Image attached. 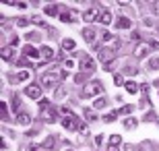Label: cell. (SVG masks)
<instances>
[{"instance_id": "1", "label": "cell", "mask_w": 159, "mask_h": 151, "mask_svg": "<svg viewBox=\"0 0 159 151\" xmlns=\"http://www.w3.org/2000/svg\"><path fill=\"white\" fill-rule=\"evenodd\" d=\"M56 81H62V75H60V73H52V75L48 73V75L41 77V85H43V87H48V89H52Z\"/></svg>"}, {"instance_id": "2", "label": "cell", "mask_w": 159, "mask_h": 151, "mask_svg": "<svg viewBox=\"0 0 159 151\" xmlns=\"http://www.w3.org/2000/svg\"><path fill=\"white\" fill-rule=\"evenodd\" d=\"M62 126H64L66 130H77V128L81 126V122H79V118L75 116V114H68V116H64V120H62Z\"/></svg>"}, {"instance_id": "3", "label": "cell", "mask_w": 159, "mask_h": 151, "mask_svg": "<svg viewBox=\"0 0 159 151\" xmlns=\"http://www.w3.org/2000/svg\"><path fill=\"white\" fill-rule=\"evenodd\" d=\"M103 91V87H101V83H97V81H91L87 85V89L83 91V97H91V95H97V93H101Z\"/></svg>"}, {"instance_id": "4", "label": "cell", "mask_w": 159, "mask_h": 151, "mask_svg": "<svg viewBox=\"0 0 159 151\" xmlns=\"http://www.w3.org/2000/svg\"><path fill=\"white\" fill-rule=\"evenodd\" d=\"M149 50H151V46L145 44V41H141V44H136V48H134V56L136 58H145L149 54Z\"/></svg>"}, {"instance_id": "5", "label": "cell", "mask_w": 159, "mask_h": 151, "mask_svg": "<svg viewBox=\"0 0 159 151\" xmlns=\"http://www.w3.org/2000/svg\"><path fill=\"white\" fill-rule=\"evenodd\" d=\"M114 52H116L114 48H106V50H101V52H99V60H101V62H106V64H110L114 60V56H116Z\"/></svg>"}, {"instance_id": "6", "label": "cell", "mask_w": 159, "mask_h": 151, "mask_svg": "<svg viewBox=\"0 0 159 151\" xmlns=\"http://www.w3.org/2000/svg\"><path fill=\"white\" fill-rule=\"evenodd\" d=\"M81 70H85V73H91V70H95V60L91 58V56H85V58L81 60Z\"/></svg>"}, {"instance_id": "7", "label": "cell", "mask_w": 159, "mask_h": 151, "mask_svg": "<svg viewBox=\"0 0 159 151\" xmlns=\"http://www.w3.org/2000/svg\"><path fill=\"white\" fill-rule=\"evenodd\" d=\"M25 93H27L31 99H39L41 97V87L39 85H29V87L25 89Z\"/></svg>"}, {"instance_id": "8", "label": "cell", "mask_w": 159, "mask_h": 151, "mask_svg": "<svg viewBox=\"0 0 159 151\" xmlns=\"http://www.w3.org/2000/svg\"><path fill=\"white\" fill-rule=\"evenodd\" d=\"M23 54L27 56V58H33V60H37V58H39V50H35V48L31 46V44L23 48Z\"/></svg>"}, {"instance_id": "9", "label": "cell", "mask_w": 159, "mask_h": 151, "mask_svg": "<svg viewBox=\"0 0 159 151\" xmlns=\"http://www.w3.org/2000/svg\"><path fill=\"white\" fill-rule=\"evenodd\" d=\"M95 29L93 27H85V29H83V37H85V41H87V44H93L95 41Z\"/></svg>"}, {"instance_id": "10", "label": "cell", "mask_w": 159, "mask_h": 151, "mask_svg": "<svg viewBox=\"0 0 159 151\" xmlns=\"http://www.w3.org/2000/svg\"><path fill=\"white\" fill-rule=\"evenodd\" d=\"M41 118L46 122H56V112L52 108H46V110H41Z\"/></svg>"}, {"instance_id": "11", "label": "cell", "mask_w": 159, "mask_h": 151, "mask_svg": "<svg viewBox=\"0 0 159 151\" xmlns=\"http://www.w3.org/2000/svg\"><path fill=\"white\" fill-rule=\"evenodd\" d=\"M101 25H110L112 23V12L110 11H101V15H99V19H97Z\"/></svg>"}, {"instance_id": "12", "label": "cell", "mask_w": 159, "mask_h": 151, "mask_svg": "<svg viewBox=\"0 0 159 151\" xmlns=\"http://www.w3.org/2000/svg\"><path fill=\"white\" fill-rule=\"evenodd\" d=\"M17 122H19V124H23V126H29V124H31V116H29V114H25V112H21V114H17Z\"/></svg>"}, {"instance_id": "13", "label": "cell", "mask_w": 159, "mask_h": 151, "mask_svg": "<svg viewBox=\"0 0 159 151\" xmlns=\"http://www.w3.org/2000/svg\"><path fill=\"white\" fill-rule=\"evenodd\" d=\"M99 15L101 12L97 11V8H91V11H87L83 15V19H85V21H93V19H99Z\"/></svg>"}, {"instance_id": "14", "label": "cell", "mask_w": 159, "mask_h": 151, "mask_svg": "<svg viewBox=\"0 0 159 151\" xmlns=\"http://www.w3.org/2000/svg\"><path fill=\"white\" fill-rule=\"evenodd\" d=\"M39 56H41V58H52V56H54V50L50 46H41L39 48Z\"/></svg>"}, {"instance_id": "15", "label": "cell", "mask_w": 159, "mask_h": 151, "mask_svg": "<svg viewBox=\"0 0 159 151\" xmlns=\"http://www.w3.org/2000/svg\"><path fill=\"white\" fill-rule=\"evenodd\" d=\"M124 87H126V91H128V93H139V91H141V85H136L134 81H126Z\"/></svg>"}, {"instance_id": "16", "label": "cell", "mask_w": 159, "mask_h": 151, "mask_svg": "<svg viewBox=\"0 0 159 151\" xmlns=\"http://www.w3.org/2000/svg\"><path fill=\"white\" fill-rule=\"evenodd\" d=\"M116 25H118L120 29H130V25H132V23H130V19H126V17H120L118 21H116Z\"/></svg>"}, {"instance_id": "17", "label": "cell", "mask_w": 159, "mask_h": 151, "mask_svg": "<svg viewBox=\"0 0 159 151\" xmlns=\"http://www.w3.org/2000/svg\"><path fill=\"white\" fill-rule=\"evenodd\" d=\"M118 145H122V137L120 134H112L110 137V147H118Z\"/></svg>"}, {"instance_id": "18", "label": "cell", "mask_w": 159, "mask_h": 151, "mask_svg": "<svg viewBox=\"0 0 159 151\" xmlns=\"http://www.w3.org/2000/svg\"><path fill=\"white\" fill-rule=\"evenodd\" d=\"M62 50H64V52L75 50V41H72V40H64V41H62Z\"/></svg>"}, {"instance_id": "19", "label": "cell", "mask_w": 159, "mask_h": 151, "mask_svg": "<svg viewBox=\"0 0 159 151\" xmlns=\"http://www.w3.org/2000/svg\"><path fill=\"white\" fill-rule=\"evenodd\" d=\"M12 54H15V50H12V46H8V48H4V50H2V58H4V60H11Z\"/></svg>"}, {"instance_id": "20", "label": "cell", "mask_w": 159, "mask_h": 151, "mask_svg": "<svg viewBox=\"0 0 159 151\" xmlns=\"http://www.w3.org/2000/svg\"><path fill=\"white\" fill-rule=\"evenodd\" d=\"M46 15H50V17H54V15H58V6H56V4H50V6H46Z\"/></svg>"}, {"instance_id": "21", "label": "cell", "mask_w": 159, "mask_h": 151, "mask_svg": "<svg viewBox=\"0 0 159 151\" xmlns=\"http://www.w3.org/2000/svg\"><path fill=\"white\" fill-rule=\"evenodd\" d=\"M147 66H149V70H157L159 68V58H151Z\"/></svg>"}, {"instance_id": "22", "label": "cell", "mask_w": 159, "mask_h": 151, "mask_svg": "<svg viewBox=\"0 0 159 151\" xmlns=\"http://www.w3.org/2000/svg\"><path fill=\"white\" fill-rule=\"evenodd\" d=\"M93 108H95V110H101V108H106V99H103V97H99V99H95V104H93Z\"/></svg>"}, {"instance_id": "23", "label": "cell", "mask_w": 159, "mask_h": 151, "mask_svg": "<svg viewBox=\"0 0 159 151\" xmlns=\"http://www.w3.org/2000/svg\"><path fill=\"white\" fill-rule=\"evenodd\" d=\"M116 118H118V112H110V114H106V116H103V120H106V122H114Z\"/></svg>"}, {"instance_id": "24", "label": "cell", "mask_w": 159, "mask_h": 151, "mask_svg": "<svg viewBox=\"0 0 159 151\" xmlns=\"http://www.w3.org/2000/svg\"><path fill=\"white\" fill-rule=\"evenodd\" d=\"M132 126H136V120L134 118H126L124 120V128H132Z\"/></svg>"}, {"instance_id": "25", "label": "cell", "mask_w": 159, "mask_h": 151, "mask_svg": "<svg viewBox=\"0 0 159 151\" xmlns=\"http://www.w3.org/2000/svg\"><path fill=\"white\" fill-rule=\"evenodd\" d=\"M17 79L19 81H27V79H29V70H21V73L17 75Z\"/></svg>"}, {"instance_id": "26", "label": "cell", "mask_w": 159, "mask_h": 151, "mask_svg": "<svg viewBox=\"0 0 159 151\" xmlns=\"http://www.w3.org/2000/svg\"><path fill=\"white\" fill-rule=\"evenodd\" d=\"M114 83H116V85H126V83H124V77H122V75H114Z\"/></svg>"}, {"instance_id": "27", "label": "cell", "mask_w": 159, "mask_h": 151, "mask_svg": "<svg viewBox=\"0 0 159 151\" xmlns=\"http://www.w3.org/2000/svg\"><path fill=\"white\" fill-rule=\"evenodd\" d=\"M85 116H87L89 120H97V116H95V112H93V110H85Z\"/></svg>"}, {"instance_id": "28", "label": "cell", "mask_w": 159, "mask_h": 151, "mask_svg": "<svg viewBox=\"0 0 159 151\" xmlns=\"http://www.w3.org/2000/svg\"><path fill=\"white\" fill-rule=\"evenodd\" d=\"M31 23L39 25V27H46V21H41V19H37V17H33V19H31Z\"/></svg>"}, {"instance_id": "29", "label": "cell", "mask_w": 159, "mask_h": 151, "mask_svg": "<svg viewBox=\"0 0 159 151\" xmlns=\"http://www.w3.org/2000/svg\"><path fill=\"white\" fill-rule=\"evenodd\" d=\"M25 37H27L29 41H37V40H39V35H37V33H27Z\"/></svg>"}, {"instance_id": "30", "label": "cell", "mask_w": 159, "mask_h": 151, "mask_svg": "<svg viewBox=\"0 0 159 151\" xmlns=\"http://www.w3.org/2000/svg\"><path fill=\"white\" fill-rule=\"evenodd\" d=\"M29 23H31V21H27V19H19V21H17V25H19V27H27Z\"/></svg>"}, {"instance_id": "31", "label": "cell", "mask_w": 159, "mask_h": 151, "mask_svg": "<svg viewBox=\"0 0 159 151\" xmlns=\"http://www.w3.org/2000/svg\"><path fill=\"white\" fill-rule=\"evenodd\" d=\"M39 108H41V110L50 108V101H48V99H39Z\"/></svg>"}, {"instance_id": "32", "label": "cell", "mask_w": 159, "mask_h": 151, "mask_svg": "<svg viewBox=\"0 0 159 151\" xmlns=\"http://www.w3.org/2000/svg\"><path fill=\"white\" fill-rule=\"evenodd\" d=\"M130 110H132V106H124V108H120V110H118V114H128Z\"/></svg>"}, {"instance_id": "33", "label": "cell", "mask_w": 159, "mask_h": 151, "mask_svg": "<svg viewBox=\"0 0 159 151\" xmlns=\"http://www.w3.org/2000/svg\"><path fill=\"white\" fill-rule=\"evenodd\" d=\"M101 40H103V41H112L114 35H112V33H103V35H101Z\"/></svg>"}, {"instance_id": "34", "label": "cell", "mask_w": 159, "mask_h": 151, "mask_svg": "<svg viewBox=\"0 0 159 151\" xmlns=\"http://www.w3.org/2000/svg\"><path fill=\"white\" fill-rule=\"evenodd\" d=\"M79 133L81 134H89V128L85 126V124H81V126H79Z\"/></svg>"}, {"instance_id": "35", "label": "cell", "mask_w": 159, "mask_h": 151, "mask_svg": "<svg viewBox=\"0 0 159 151\" xmlns=\"http://www.w3.org/2000/svg\"><path fill=\"white\" fill-rule=\"evenodd\" d=\"M60 112H62L64 116H68V114H72V112H70V108H66V106H62V108H60Z\"/></svg>"}, {"instance_id": "36", "label": "cell", "mask_w": 159, "mask_h": 151, "mask_svg": "<svg viewBox=\"0 0 159 151\" xmlns=\"http://www.w3.org/2000/svg\"><path fill=\"white\" fill-rule=\"evenodd\" d=\"M0 112H2V116H6V114H8V110H6V104H4V101L0 104Z\"/></svg>"}, {"instance_id": "37", "label": "cell", "mask_w": 159, "mask_h": 151, "mask_svg": "<svg viewBox=\"0 0 159 151\" xmlns=\"http://www.w3.org/2000/svg\"><path fill=\"white\" fill-rule=\"evenodd\" d=\"M64 66H66V68H72V66H75V62H72L70 58H66L64 60Z\"/></svg>"}, {"instance_id": "38", "label": "cell", "mask_w": 159, "mask_h": 151, "mask_svg": "<svg viewBox=\"0 0 159 151\" xmlns=\"http://www.w3.org/2000/svg\"><path fill=\"white\" fill-rule=\"evenodd\" d=\"M54 143H56V139H48L46 141V147H54Z\"/></svg>"}, {"instance_id": "39", "label": "cell", "mask_w": 159, "mask_h": 151, "mask_svg": "<svg viewBox=\"0 0 159 151\" xmlns=\"http://www.w3.org/2000/svg\"><path fill=\"white\" fill-rule=\"evenodd\" d=\"M149 46H151V50H157L159 44H157V41H149Z\"/></svg>"}, {"instance_id": "40", "label": "cell", "mask_w": 159, "mask_h": 151, "mask_svg": "<svg viewBox=\"0 0 159 151\" xmlns=\"http://www.w3.org/2000/svg\"><path fill=\"white\" fill-rule=\"evenodd\" d=\"M64 93H66L64 89H58V91H56V97H64Z\"/></svg>"}, {"instance_id": "41", "label": "cell", "mask_w": 159, "mask_h": 151, "mask_svg": "<svg viewBox=\"0 0 159 151\" xmlns=\"http://www.w3.org/2000/svg\"><path fill=\"white\" fill-rule=\"evenodd\" d=\"M27 151H39V147H33V145H31V147H29Z\"/></svg>"}, {"instance_id": "42", "label": "cell", "mask_w": 159, "mask_h": 151, "mask_svg": "<svg viewBox=\"0 0 159 151\" xmlns=\"http://www.w3.org/2000/svg\"><path fill=\"white\" fill-rule=\"evenodd\" d=\"M155 12L159 15V2H155Z\"/></svg>"}, {"instance_id": "43", "label": "cell", "mask_w": 159, "mask_h": 151, "mask_svg": "<svg viewBox=\"0 0 159 151\" xmlns=\"http://www.w3.org/2000/svg\"><path fill=\"white\" fill-rule=\"evenodd\" d=\"M107 151H116V147H110V149H107Z\"/></svg>"}, {"instance_id": "44", "label": "cell", "mask_w": 159, "mask_h": 151, "mask_svg": "<svg viewBox=\"0 0 159 151\" xmlns=\"http://www.w3.org/2000/svg\"><path fill=\"white\" fill-rule=\"evenodd\" d=\"M66 151H72V149H66Z\"/></svg>"}]
</instances>
